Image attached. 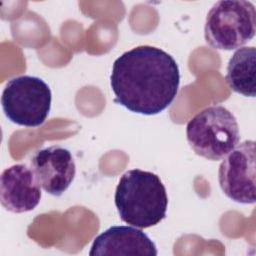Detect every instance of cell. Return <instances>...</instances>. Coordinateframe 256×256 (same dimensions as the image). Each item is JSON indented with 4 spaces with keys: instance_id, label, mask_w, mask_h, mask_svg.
I'll list each match as a JSON object with an SVG mask.
<instances>
[{
    "instance_id": "obj_1",
    "label": "cell",
    "mask_w": 256,
    "mask_h": 256,
    "mask_svg": "<svg viewBox=\"0 0 256 256\" xmlns=\"http://www.w3.org/2000/svg\"><path fill=\"white\" fill-rule=\"evenodd\" d=\"M180 83L179 67L164 50L137 46L113 63L110 76L114 102L131 112L156 115L175 99Z\"/></svg>"
},
{
    "instance_id": "obj_2",
    "label": "cell",
    "mask_w": 256,
    "mask_h": 256,
    "mask_svg": "<svg viewBox=\"0 0 256 256\" xmlns=\"http://www.w3.org/2000/svg\"><path fill=\"white\" fill-rule=\"evenodd\" d=\"M114 200L120 219L137 228L155 226L166 216V188L158 175L149 171H126L118 182Z\"/></svg>"
},
{
    "instance_id": "obj_3",
    "label": "cell",
    "mask_w": 256,
    "mask_h": 256,
    "mask_svg": "<svg viewBox=\"0 0 256 256\" xmlns=\"http://www.w3.org/2000/svg\"><path fill=\"white\" fill-rule=\"evenodd\" d=\"M186 137L193 151L206 159H224L239 143L235 116L223 106H210L196 114L186 126Z\"/></svg>"
},
{
    "instance_id": "obj_4",
    "label": "cell",
    "mask_w": 256,
    "mask_h": 256,
    "mask_svg": "<svg viewBox=\"0 0 256 256\" xmlns=\"http://www.w3.org/2000/svg\"><path fill=\"white\" fill-rule=\"evenodd\" d=\"M255 32L256 11L249 1H218L207 14L204 35L206 43L214 49L240 48L255 36Z\"/></svg>"
},
{
    "instance_id": "obj_5",
    "label": "cell",
    "mask_w": 256,
    "mask_h": 256,
    "mask_svg": "<svg viewBox=\"0 0 256 256\" xmlns=\"http://www.w3.org/2000/svg\"><path fill=\"white\" fill-rule=\"evenodd\" d=\"M52 94L41 78L22 75L10 79L2 92L1 104L5 116L25 127L42 125L51 109Z\"/></svg>"
},
{
    "instance_id": "obj_6",
    "label": "cell",
    "mask_w": 256,
    "mask_h": 256,
    "mask_svg": "<svg viewBox=\"0 0 256 256\" xmlns=\"http://www.w3.org/2000/svg\"><path fill=\"white\" fill-rule=\"evenodd\" d=\"M255 141L238 144L221 162L218 170L219 185L224 194L241 204L256 201Z\"/></svg>"
},
{
    "instance_id": "obj_7",
    "label": "cell",
    "mask_w": 256,
    "mask_h": 256,
    "mask_svg": "<svg viewBox=\"0 0 256 256\" xmlns=\"http://www.w3.org/2000/svg\"><path fill=\"white\" fill-rule=\"evenodd\" d=\"M30 168L40 187L53 196L62 195L76 174L71 152L56 145L37 150L30 159Z\"/></svg>"
},
{
    "instance_id": "obj_8",
    "label": "cell",
    "mask_w": 256,
    "mask_h": 256,
    "mask_svg": "<svg viewBox=\"0 0 256 256\" xmlns=\"http://www.w3.org/2000/svg\"><path fill=\"white\" fill-rule=\"evenodd\" d=\"M41 187L26 164H15L6 168L0 177V201L13 213L33 210L40 202Z\"/></svg>"
},
{
    "instance_id": "obj_9",
    "label": "cell",
    "mask_w": 256,
    "mask_h": 256,
    "mask_svg": "<svg viewBox=\"0 0 256 256\" xmlns=\"http://www.w3.org/2000/svg\"><path fill=\"white\" fill-rule=\"evenodd\" d=\"M89 255L156 256L157 248L147 234L137 227L112 226L94 239Z\"/></svg>"
},
{
    "instance_id": "obj_10",
    "label": "cell",
    "mask_w": 256,
    "mask_h": 256,
    "mask_svg": "<svg viewBox=\"0 0 256 256\" xmlns=\"http://www.w3.org/2000/svg\"><path fill=\"white\" fill-rule=\"evenodd\" d=\"M256 49L238 48L229 60L225 80L231 90L246 97H255Z\"/></svg>"
}]
</instances>
